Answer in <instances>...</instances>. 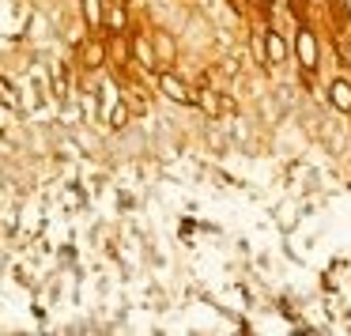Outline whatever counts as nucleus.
I'll use <instances>...</instances> for the list:
<instances>
[{"label":"nucleus","instance_id":"obj_1","mask_svg":"<svg viewBox=\"0 0 351 336\" xmlns=\"http://www.w3.org/2000/svg\"><path fill=\"white\" fill-rule=\"evenodd\" d=\"M159 84H162V91H167L174 102H182V106H189V102H197V99H193V91H189V87H185L178 76H162Z\"/></svg>","mask_w":351,"mask_h":336},{"label":"nucleus","instance_id":"obj_2","mask_svg":"<svg viewBox=\"0 0 351 336\" xmlns=\"http://www.w3.org/2000/svg\"><path fill=\"white\" fill-rule=\"evenodd\" d=\"M298 57H302L306 72H313V69H317V42H313V34H310V31H302V34H298Z\"/></svg>","mask_w":351,"mask_h":336},{"label":"nucleus","instance_id":"obj_3","mask_svg":"<svg viewBox=\"0 0 351 336\" xmlns=\"http://www.w3.org/2000/svg\"><path fill=\"white\" fill-rule=\"evenodd\" d=\"M328 99H332V106H336V110L351 114V84H348V80H336V84L328 87Z\"/></svg>","mask_w":351,"mask_h":336},{"label":"nucleus","instance_id":"obj_4","mask_svg":"<svg viewBox=\"0 0 351 336\" xmlns=\"http://www.w3.org/2000/svg\"><path fill=\"white\" fill-rule=\"evenodd\" d=\"M265 53L272 57V61H283V57H287V46H283V38H280L276 31L265 34Z\"/></svg>","mask_w":351,"mask_h":336},{"label":"nucleus","instance_id":"obj_5","mask_svg":"<svg viewBox=\"0 0 351 336\" xmlns=\"http://www.w3.org/2000/svg\"><path fill=\"white\" fill-rule=\"evenodd\" d=\"M117 110V87L114 84H102V117H110Z\"/></svg>","mask_w":351,"mask_h":336},{"label":"nucleus","instance_id":"obj_6","mask_svg":"<svg viewBox=\"0 0 351 336\" xmlns=\"http://www.w3.org/2000/svg\"><path fill=\"white\" fill-rule=\"evenodd\" d=\"M200 102H204V110H208L212 117H219L223 110H227V106L219 102V95H215V91H204V95H200Z\"/></svg>","mask_w":351,"mask_h":336},{"label":"nucleus","instance_id":"obj_7","mask_svg":"<svg viewBox=\"0 0 351 336\" xmlns=\"http://www.w3.org/2000/svg\"><path fill=\"white\" fill-rule=\"evenodd\" d=\"M84 16H87V23H99V0H84Z\"/></svg>","mask_w":351,"mask_h":336},{"label":"nucleus","instance_id":"obj_8","mask_svg":"<svg viewBox=\"0 0 351 336\" xmlns=\"http://www.w3.org/2000/svg\"><path fill=\"white\" fill-rule=\"evenodd\" d=\"M110 121H114V129H121V125L129 121V114H125V106H117L114 114H110Z\"/></svg>","mask_w":351,"mask_h":336},{"label":"nucleus","instance_id":"obj_9","mask_svg":"<svg viewBox=\"0 0 351 336\" xmlns=\"http://www.w3.org/2000/svg\"><path fill=\"white\" fill-rule=\"evenodd\" d=\"M12 102H16V91H12V84L4 80V106H12Z\"/></svg>","mask_w":351,"mask_h":336},{"label":"nucleus","instance_id":"obj_10","mask_svg":"<svg viewBox=\"0 0 351 336\" xmlns=\"http://www.w3.org/2000/svg\"><path fill=\"white\" fill-rule=\"evenodd\" d=\"M348 12H351V0H348Z\"/></svg>","mask_w":351,"mask_h":336}]
</instances>
